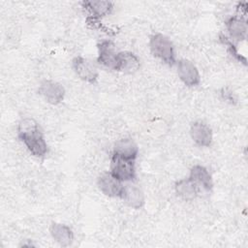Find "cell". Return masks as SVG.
I'll return each instance as SVG.
<instances>
[{"label": "cell", "instance_id": "cell-16", "mask_svg": "<svg viewBox=\"0 0 248 248\" xmlns=\"http://www.w3.org/2000/svg\"><path fill=\"white\" fill-rule=\"evenodd\" d=\"M49 233L53 240L60 246L67 247L74 241V232L72 229L62 223H52L49 226Z\"/></svg>", "mask_w": 248, "mask_h": 248}, {"label": "cell", "instance_id": "cell-1", "mask_svg": "<svg viewBox=\"0 0 248 248\" xmlns=\"http://www.w3.org/2000/svg\"><path fill=\"white\" fill-rule=\"evenodd\" d=\"M17 138L27 152L37 158L47 154L48 146L40 124L31 117L22 118L17 124Z\"/></svg>", "mask_w": 248, "mask_h": 248}, {"label": "cell", "instance_id": "cell-3", "mask_svg": "<svg viewBox=\"0 0 248 248\" xmlns=\"http://www.w3.org/2000/svg\"><path fill=\"white\" fill-rule=\"evenodd\" d=\"M109 172L122 182H130L136 178L135 160L112 154L109 160Z\"/></svg>", "mask_w": 248, "mask_h": 248}, {"label": "cell", "instance_id": "cell-9", "mask_svg": "<svg viewBox=\"0 0 248 248\" xmlns=\"http://www.w3.org/2000/svg\"><path fill=\"white\" fill-rule=\"evenodd\" d=\"M98 63L102 66L114 70L116 68L118 50L113 42L110 40H103L98 44Z\"/></svg>", "mask_w": 248, "mask_h": 248}, {"label": "cell", "instance_id": "cell-17", "mask_svg": "<svg viewBox=\"0 0 248 248\" xmlns=\"http://www.w3.org/2000/svg\"><path fill=\"white\" fill-rule=\"evenodd\" d=\"M82 5L93 19L108 16L113 10V3L109 1H85Z\"/></svg>", "mask_w": 248, "mask_h": 248}, {"label": "cell", "instance_id": "cell-6", "mask_svg": "<svg viewBox=\"0 0 248 248\" xmlns=\"http://www.w3.org/2000/svg\"><path fill=\"white\" fill-rule=\"evenodd\" d=\"M176 72L180 81L187 87H195L201 82V75L197 66L189 59L176 61Z\"/></svg>", "mask_w": 248, "mask_h": 248}, {"label": "cell", "instance_id": "cell-2", "mask_svg": "<svg viewBox=\"0 0 248 248\" xmlns=\"http://www.w3.org/2000/svg\"><path fill=\"white\" fill-rule=\"evenodd\" d=\"M148 47L151 54L161 62L172 66L176 63L175 49L170 39L163 33H154L150 36Z\"/></svg>", "mask_w": 248, "mask_h": 248}, {"label": "cell", "instance_id": "cell-4", "mask_svg": "<svg viewBox=\"0 0 248 248\" xmlns=\"http://www.w3.org/2000/svg\"><path fill=\"white\" fill-rule=\"evenodd\" d=\"M72 68L76 76L82 81L95 84L100 77L97 66L89 59L77 56L72 60Z\"/></svg>", "mask_w": 248, "mask_h": 248}, {"label": "cell", "instance_id": "cell-7", "mask_svg": "<svg viewBox=\"0 0 248 248\" xmlns=\"http://www.w3.org/2000/svg\"><path fill=\"white\" fill-rule=\"evenodd\" d=\"M189 135L193 142L199 147H209L213 141V132L208 124L198 120L189 128Z\"/></svg>", "mask_w": 248, "mask_h": 248}, {"label": "cell", "instance_id": "cell-10", "mask_svg": "<svg viewBox=\"0 0 248 248\" xmlns=\"http://www.w3.org/2000/svg\"><path fill=\"white\" fill-rule=\"evenodd\" d=\"M120 199L128 207L132 209H140L144 205L145 202L143 191L138 185L132 183V181L124 182Z\"/></svg>", "mask_w": 248, "mask_h": 248}, {"label": "cell", "instance_id": "cell-15", "mask_svg": "<svg viewBox=\"0 0 248 248\" xmlns=\"http://www.w3.org/2000/svg\"><path fill=\"white\" fill-rule=\"evenodd\" d=\"M173 188L176 195L185 202L194 201L199 196L201 191L189 177L178 179L174 183Z\"/></svg>", "mask_w": 248, "mask_h": 248}, {"label": "cell", "instance_id": "cell-12", "mask_svg": "<svg viewBox=\"0 0 248 248\" xmlns=\"http://www.w3.org/2000/svg\"><path fill=\"white\" fill-rule=\"evenodd\" d=\"M112 154L126 159L136 160L139 155V146L132 138L121 137L115 140L112 147Z\"/></svg>", "mask_w": 248, "mask_h": 248}, {"label": "cell", "instance_id": "cell-11", "mask_svg": "<svg viewBox=\"0 0 248 248\" xmlns=\"http://www.w3.org/2000/svg\"><path fill=\"white\" fill-rule=\"evenodd\" d=\"M140 68V60L136 53L130 50H121L118 52L115 71L126 75H133L137 73Z\"/></svg>", "mask_w": 248, "mask_h": 248}, {"label": "cell", "instance_id": "cell-8", "mask_svg": "<svg viewBox=\"0 0 248 248\" xmlns=\"http://www.w3.org/2000/svg\"><path fill=\"white\" fill-rule=\"evenodd\" d=\"M99 190L108 198H120L124 182L120 181L109 171L101 173L97 178Z\"/></svg>", "mask_w": 248, "mask_h": 248}, {"label": "cell", "instance_id": "cell-14", "mask_svg": "<svg viewBox=\"0 0 248 248\" xmlns=\"http://www.w3.org/2000/svg\"><path fill=\"white\" fill-rule=\"evenodd\" d=\"M226 27L232 43L241 42L246 39L247 24L243 18L237 16H232L226 21Z\"/></svg>", "mask_w": 248, "mask_h": 248}, {"label": "cell", "instance_id": "cell-5", "mask_svg": "<svg viewBox=\"0 0 248 248\" xmlns=\"http://www.w3.org/2000/svg\"><path fill=\"white\" fill-rule=\"evenodd\" d=\"M39 94L44 100L53 106L62 103L66 96L65 87L53 79H44L39 85Z\"/></svg>", "mask_w": 248, "mask_h": 248}, {"label": "cell", "instance_id": "cell-13", "mask_svg": "<svg viewBox=\"0 0 248 248\" xmlns=\"http://www.w3.org/2000/svg\"><path fill=\"white\" fill-rule=\"evenodd\" d=\"M200 190L209 192L213 188V179L209 170L199 164L192 166L190 169V173L188 176Z\"/></svg>", "mask_w": 248, "mask_h": 248}]
</instances>
